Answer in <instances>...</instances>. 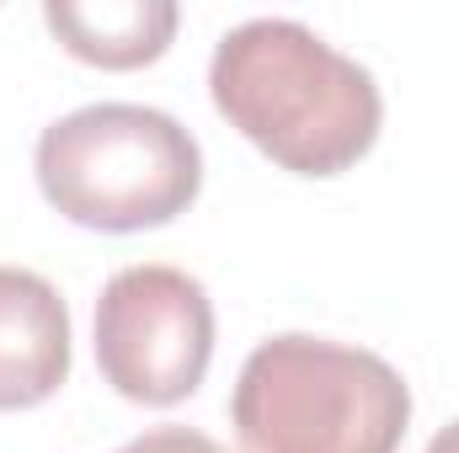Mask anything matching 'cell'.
<instances>
[{
    "mask_svg": "<svg viewBox=\"0 0 459 453\" xmlns=\"http://www.w3.org/2000/svg\"><path fill=\"white\" fill-rule=\"evenodd\" d=\"M214 107L262 155L299 176H337L379 139V86L294 16H251L230 27L209 64Z\"/></svg>",
    "mask_w": 459,
    "mask_h": 453,
    "instance_id": "6da1fadb",
    "label": "cell"
},
{
    "mask_svg": "<svg viewBox=\"0 0 459 453\" xmlns=\"http://www.w3.org/2000/svg\"><path fill=\"white\" fill-rule=\"evenodd\" d=\"M230 416L251 453H395L411 389L368 346L289 331L246 357Z\"/></svg>",
    "mask_w": 459,
    "mask_h": 453,
    "instance_id": "7a4b0ae2",
    "label": "cell"
},
{
    "mask_svg": "<svg viewBox=\"0 0 459 453\" xmlns=\"http://www.w3.org/2000/svg\"><path fill=\"white\" fill-rule=\"evenodd\" d=\"M43 198L86 229L134 235L171 225L204 187L198 139L160 107L91 102L38 133Z\"/></svg>",
    "mask_w": 459,
    "mask_h": 453,
    "instance_id": "3957f363",
    "label": "cell"
},
{
    "mask_svg": "<svg viewBox=\"0 0 459 453\" xmlns=\"http://www.w3.org/2000/svg\"><path fill=\"white\" fill-rule=\"evenodd\" d=\"M214 357L209 288L160 261H139L108 278L97 299V363L123 400L177 406L187 400Z\"/></svg>",
    "mask_w": 459,
    "mask_h": 453,
    "instance_id": "277c9868",
    "label": "cell"
},
{
    "mask_svg": "<svg viewBox=\"0 0 459 453\" xmlns=\"http://www.w3.org/2000/svg\"><path fill=\"white\" fill-rule=\"evenodd\" d=\"M70 379V310L27 267H0V411L43 406Z\"/></svg>",
    "mask_w": 459,
    "mask_h": 453,
    "instance_id": "5b68a950",
    "label": "cell"
},
{
    "mask_svg": "<svg viewBox=\"0 0 459 453\" xmlns=\"http://www.w3.org/2000/svg\"><path fill=\"white\" fill-rule=\"evenodd\" d=\"M43 21L59 32V43L102 70H139L166 54L177 32L171 0H48Z\"/></svg>",
    "mask_w": 459,
    "mask_h": 453,
    "instance_id": "8992f818",
    "label": "cell"
},
{
    "mask_svg": "<svg viewBox=\"0 0 459 453\" xmlns=\"http://www.w3.org/2000/svg\"><path fill=\"white\" fill-rule=\"evenodd\" d=\"M117 453H230L220 438H209V432H198V427H150V432H139L134 443H123Z\"/></svg>",
    "mask_w": 459,
    "mask_h": 453,
    "instance_id": "52a82bcc",
    "label": "cell"
},
{
    "mask_svg": "<svg viewBox=\"0 0 459 453\" xmlns=\"http://www.w3.org/2000/svg\"><path fill=\"white\" fill-rule=\"evenodd\" d=\"M428 453H459V422H449V427L428 443Z\"/></svg>",
    "mask_w": 459,
    "mask_h": 453,
    "instance_id": "ba28073f",
    "label": "cell"
}]
</instances>
